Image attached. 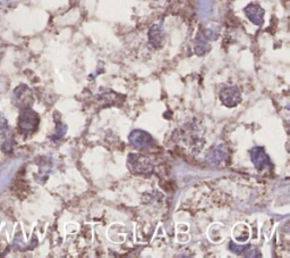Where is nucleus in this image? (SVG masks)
<instances>
[{
    "instance_id": "20e7f679",
    "label": "nucleus",
    "mask_w": 290,
    "mask_h": 258,
    "mask_svg": "<svg viewBox=\"0 0 290 258\" xmlns=\"http://www.w3.org/2000/svg\"><path fill=\"white\" fill-rule=\"evenodd\" d=\"M251 159L258 171H265L272 167V162L268 154L261 147H255L251 152Z\"/></svg>"
},
{
    "instance_id": "9b49d317",
    "label": "nucleus",
    "mask_w": 290,
    "mask_h": 258,
    "mask_svg": "<svg viewBox=\"0 0 290 258\" xmlns=\"http://www.w3.org/2000/svg\"><path fill=\"white\" fill-rule=\"evenodd\" d=\"M227 157V149L224 146L215 147L213 152H212V160L214 163H220Z\"/></svg>"
},
{
    "instance_id": "0eeeda50",
    "label": "nucleus",
    "mask_w": 290,
    "mask_h": 258,
    "mask_svg": "<svg viewBox=\"0 0 290 258\" xmlns=\"http://www.w3.org/2000/svg\"><path fill=\"white\" fill-rule=\"evenodd\" d=\"M245 15L247 16V18L251 21L253 24L261 26L264 23V9L258 4H249L244 9Z\"/></svg>"
},
{
    "instance_id": "f8f14e48",
    "label": "nucleus",
    "mask_w": 290,
    "mask_h": 258,
    "mask_svg": "<svg viewBox=\"0 0 290 258\" xmlns=\"http://www.w3.org/2000/svg\"><path fill=\"white\" fill-rule=\"evenodd\" d=\"M66 130H67V127H66L65 125H64L63 123H58V125H57V132H56V136L53 137V139L57 140V139L63 138V137L65 136Z\"/></svg>"
},
{
    "instance_id": "423d86ee",
    "label": "nucleus",
    "mask_w": 290,
    "mask_h": 258,
    "mask_svg": "<svg viewBox=\"0 0 290 258\" xmlns=\"http://www.w3.org/2000/svg\"><path fill=\"white\" fill-rule=\"evenodd\" d=\"M33 103L32 91L26 86H21L14 91V103L19 108H30Z\"/></svg>"
},
{
    "instance_id": "f257e3e1",
    "label": "nucleus",
    "mask_w": 290,
    "mask_h": 258,
    "mask_svg": "<svg viewBox=\"0 0 290 258\" xmlns=\"http://www.w3.org/2000/svg\"><path fill=\"white\" fill-rule=\"evenodd\" d=\"M127 167L129 172L135 175H149L154 170L151 159L141 154H129L127 158Z\"/></svg>"
},
{
    "instance_id": "7ed1b4c3",
    "label": "nucleus",
    "mask_w": 290,
    "mask_h": 258,
    "mask_svg": "<svg viewBox=\"0 0 290 258\" xmlns=\"http://www.w3.org/2000/svg\"><path fill=\"white\" fill-rule=\"evenodd\" d=\"M39 122H40V119L38 114H36L34 110L25 108L23 109V112L21 113V116H19V120H18L19 130H21L23 133H31L33 131H35L36 127L39 125Z\"/></svg>"
},
{
    "instance_id": "4468645a",
    "label": "nucleus",
    "mask_w": 290,
    "mask_h": 258,
    "mask_svg": "<svg viewBox=\"0 0 290 258\" xmlns=\"http://www.w3.org/2000/svg\"><path fill=\"white\" fill-rule=\"evenodd\" d=\"M230 249L234 251L235 254H241V253H244V250L246 249L245 247H239V246H237V244H236V247H235V244L234 243H230Z\"/></svg>"
},
{
    "instance_id": "9d476101",
    "label": "nucleus",
    "mask_w": 290,
    "mask_h": 258,
    "mask_svg": "<svg viewBox=\"0 0 290 258\" xmlns=\"http://www.w3.org/2000/svg\"><path fill=\"white\" fill-rule=\"evenodd\" d=\"M118 97H119V95H117L116 92L109 90V91H106L101 93L100 96H97V99H99V102L102 103V105L110 106L114 105V103H118Z\"/></svg>"
},
{
    "instance_id": "1a4fd4ad",
    "label": "nucleus",
    "mask_w": 290,
    "mask_h": 258,
    "mask_svg": "<svg viewBox=\"0 0 290 258\" xmlns=\"http://www.w3.org/2000/svg\"><path fill=\"white\" fill-rule=\"evenodd\" d=\"M211 50L210 39L205 35L204 32L198 33L196 40H195V52L198 56H203Z\"/></svg>"
},
{
    "instance_id": "39448f33",
    "label": "nucleus",
    "mask_w": 290,
    "mask_h": 258,
    "mask_svg": "<svg viewBox=\"0 0 290 258\" xmlns=\"http://www.w3.org/2000/svg\"><path fill=\"white\" fill-rule=\"evenodd\" d=\"M220 100L225 106L232 108L241 103L242 95L237 86H227L220 91Z\"/></svg>"
},
{
    "instance_id": "6e6552de",
    "label": "nucleus",
    "mask_w": 290,
    "mask_h": 258,
    "mask_svg": "<svg viewBox=\"0 0 290 258\" xmlns=\"http://www.w3.org/2000/svg\"><path fill=\"white\" fill-rule=\"evenodd\" d=\"M149 41L154 48L159 49L164 45V31L160 25L154 24L149 31Z\"/></svg>"
},
{
    "instance_id": "ddd939ff",
    "label": "nucleus",
    "mask_w": 290,
    "mask_h": 258,
    "mask_svg": "<svg viewBox=\"0 0 290 258\" xmlns=\"http://www.w3.org/2000/svg\"><path fill=\"white\" fill-rule=\"evenodd\" d=\"M8 127V122L5 117L0 116V135H4V133L7 131Z\"/></svg>"
},
{
    "instance_id": "f03ea898",
    "label": "nucleus",
    "mask_w": 290,
    "mask_h": 258,
    "mask_svg": "<svg viewBox=\"0 0 290 258\" xmlns=\"http://www.w3.org/2000/svg\"><path fill=\"white\" fill-rule=\"evenodd\" d=\"M128 139H129L131 146L138 150H142V152H147L154 147L153 138L143 130H134L128 137Z\"/></svg>"
}]
</instances>
